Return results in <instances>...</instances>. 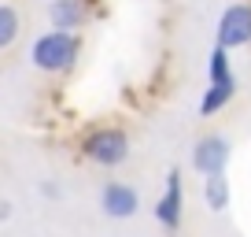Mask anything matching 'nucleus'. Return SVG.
Instances as JSON below:
<instances>
[{
  "label": "nucleus",
  "mask_w": 251,
  "mask_h": 237,
  "mask_svg": "<svg viewBox=\"0 0 251 237\" xmlns=\"http://www.w3.org/2000/svg\"><path fill=\"white\" fill-rule=\"evenodd\" d=\"M78 52H81L78 33L48 30V33H41V37L30 45V63L37 67V71H45V74H63V71L74 67Z\"/></svg>",
  "instance_id": "f257e3e1"
},
{
  "label": "nucleus",
  "mask_w": 251,
  "mask_h": 237,
  "mask_svg": "<svg viewBox=\"0 0 251 237\" xmlns=\"http://www.w3.org/2000/svg\"><path fill=\"white\" fill-rule=\"evenodd\" d=\"M81 156L96 167H122L129 159V137L118 126H100L81 141Z\"/></svg>",
  "instance_id": "f03ea898"
},
{
  "label": "nucleus",
  "mask_w": 251,
  "mask_h": 237,
  "mask_svg": "<svg viewBox=\"0 0 251 237\" xmlns=\"http://www.w3.org/2000/svg\"><path fill=\"white\" fill-rule=\"evenodd\" d=\"M151 215H155V222L163 230H170V234L181 226V219H185V185H181V171L177 167H170V174H166L163 193H159Z\"/></svg>",
  "instance_id": "7ed1b4c3"
},
{
  "label": "nucleus",
  "mask_w": 251,
  "mask_h": 237,
  "mask_svg": "<svg viewBox=\"0 0 251 237\" xmlns=\"http://www.w3.org/2000/svg\"><path fill=\"white\" fill-rule=\"evenodd\" d=\"M229 152H233V145H229L222 134H207V137H200V141L192 145V167H196L203 178H211V174H226Z\"/></svg>",
  "instance_id": "20e7f679"
},
{
  "label": "nucleus",
  "mask_w": 251,
  "mask_h": 237,
  "mask_svg": "<svg viewBox=\"0 0 251 237\" xmlns=\"http://www.w3.org/2000/svg\"><path fill=\"white\" fill-rule=\"evenodd\" d=\"M218 45L244 48L251 45V4H229L218 19Z\"/></svg>",
  "instance_id": "39448f33"
},
{
  "label": "nucleus",
  "mask_w": 251,
  "mask_h": 237,
  "mask_svg": "<svg viewBox=\"0 0 251 237\" xmlns=\"http://www.w3.org/2000/svg\"><path fill=\"white\" fill-rule=\"evenodd\" d=\"M100 207L107 219H133L137 207H141V197H137L133 185L126 182H107L100 189Z\"/></svg>",
  "instance_id": "423d86ee"
},
{
  "label": "nucleus",
  "mask_w": 251,
  "mask_h": 237,
  "mask_svg": "<svg viewBox=\"0 0 251 237\" xmlns=\"http://www.w3.org/2000/svg\"><path fill=\"white\" fill-rule=\"evenodd\" d=\"M48 23H52V30L74 33L85 23V4H81V0H52V4H48Z\"/></svg>",
  "instance_id": "0eeeda50"
},
{
  "label": "nucleus",
  "mask_w": 251,
  "mask_h": 237,
  "mask_svg": "<svg viewBox=\"0 0 251 237\" xmlns=\"http://www.w3.org/2000/svg\"><path fill=\"white\" fill-rule=\"evenodd\" d=\"M236 96V74H229V78L222 82H211V86L203 89V96H200V115H218L222 108H229V100Z\"/></svg>",
  "instance_id": "6e6552de"
},
{
  "label": "nucleus",
  "mask_w": 251,
  "mask_h": 237,
  "mask_svg": "<svg viewBox=\"0 0 251 237\" xmlns=\"http://www.w3.org/2000/svg\"><path fill=\"white\" fill-rule=\"evenodd\" d=\"M229 200H233V193H229V178H226V174H211V178H203V207L211 215L229 211Z\"/></svg>",
  "instance_id": "1a4fd4ad"
},
{
  "label": "nucleus",
  "mask_w": 251,
  "mask_h": 237,
  "mask_svg": "<svg viewBox=\"0 0 251 237\" xmlns=\"http://www.w3.org/2000/svg\"><path fill=\"white\" fill-rule=\"evenodd\" d=\"M19 30H23L19 11L11 8V4H0V52H4V48H11V45L19 41Z\"/></svg>",
  "instance_id": "9d476101"
},
{
  "label": "nucleus",
  "mask_w": 251,
  "mask_h": 237,
  "mask_svg": "<svg viewBox=\"0 0 251 237\" xmlns=\"http://www.w3.org/2000/svg\"><path fill=\"white\" fill-rule=\"evenodd\" d=\"M229 74H233V67H229V48L214 45L211 63H207V78H211V82H222V78H229Z\"/></svg>",
  "instance_id": "9b49d317"
},
{
  "label": "nucleus",
  "mask_w": 251,
  "mask_h": 237,
  "mask_svg": "<svg viewBox=\"0 0 251 237\" xmlns=\"http://www.w3.org/2000/svg\"><path fill=\"white\" fill-rule=\"evenodd\" d=\"M0 219H11V204L8 200H0Z\"/></svg>",
  "instance_id": "f8f14e48"
}]
</instances>
